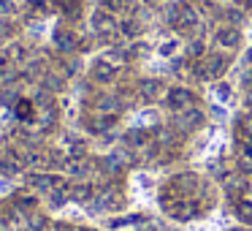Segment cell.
<instances>
[{
  "instance_id": "obj_3",
  "label": "cell",
  "mask_w": 252,
  "mask_h": 231,
  "mask_svg": "<svg viewBox=\"0 0 252 231\" xmlns=\"http://www.w3.org/2000/svg\"><path fill=\"white\" fill-rule=\"evenodd\" d=\"M158 93H160V82H147L144 84V95H147V98H155Z\"/></svg>"
},
{
  "instance_id": "obj_5",
  "label": "cell",
  "mask_w": 252,
  "mask_h": 231,
  "mask_svg": "<svg viewBox=\"0 0 252 231\" xmlns=\"http://www.w3.org/2000/svg\"><path fill=\"white\" fill-rule=\"evenodd\" d=\"M8 33V28H6V22H0V36H6Z\"/></svg>"
},
{
  "instance_id": "obj_1",
  "label": "cell",
  "mask_w": 252,
  "mask_h": 231,
  "mask_svg": "<svg viewBox=\"0 0 252 231\" xmlns=\"http://www.w3.org/2000/svg\"><path fill=\"white\" fill-rule=\"evenodd\" d=\"M217 44L220 46H236V44H239V33H236V30H230V28H222L217 33Z\"/></svg>"
},
{
  "instance_id": "obj_4",
  "label": "cell",
  "mask_w": 252,
  "mask_h": 231,
  "mask_svg": "<svg viewBox=\"0 0 252 231\" xmlns=\"http://www.w3.org/2000/svg\"><path fill=\"white\" fill-rule=\"evenodd\" d=\"M174 49H176V41H168V44H163V49H160V52H163V55H171Z\"/></svg>"
},
{
  "instance_id": "obj_2",
  "label": "cell",
  "mask_w": 252,
  "mask_h": 231,
  "mask_svg": "<svg viewBox=\"0 0 252 231\" xmlns=\"http://www.w3.org/2000/svg\"><path fill=\"white\" fill-rule=\"evenodd\" d=\"M187 101H190V95H187L185 90H174V93L168 95V104L171 106H187Z\"/></svg>"
}]
</instances>
